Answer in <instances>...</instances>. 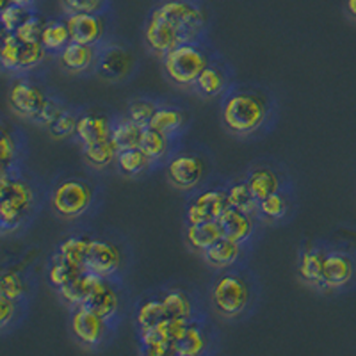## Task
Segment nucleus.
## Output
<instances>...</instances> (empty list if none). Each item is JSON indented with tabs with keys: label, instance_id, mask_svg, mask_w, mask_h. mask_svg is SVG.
Returning <instances> with one entry per match:
<instances>
[{
	"label": "nucleus",
	"instance_id": "f257e3e1",
	"mask_svg": "<svg viewBox=\"0 0 356 356\" xmlns=\"http://www.w3.org/2000/svg\"><path fill=\"white\" fill-rule=\"evenodd\" d=\"M222 123L230 132L248 136L264 125L267 104L262 97L250 91H235L222 104Z\"/></svg>",
	"mask_w": 356,
	"mask_h": 356
},
{
	"label": "nucleus",
	"instance_id": "f03ea898",
	"mask_svg": "<svg viewBox=\"0 0 356 356\" xmlns=\"http://www.w3.org/2000/svg\"><path fill=\"white\" fill-rule=\"evenodd\" d=\"M155 11L166 18L180 43H196L207 29V9L200 0H161Z\"/></svg>",
	"mask_w": 356,
	"mask_h": 356
},
{
	"label": "nucleus",
	"instance_id": "7ed1b4c3",
	"mask_svg": "<svg viewBox=\"0 0 356 356\" xmlns=\"http://www.w3.org/2000/svg\"><path fill=\"white\" fill-rule=\"evenodd\" d=\"M0 221L2 228L8 232L20 227L25 216L31 212L34 203V191L25 180L11 173V170H2L0 177Z\"/></svg>",
	"mask_w": 356,
	"mask_h": 356
},
{
	"label": "nucleus",
	"instance_id": "20e7f679",
	"mask_svg": "<svg viewBox=\"0 0 356 356\" xmlns=\"http://www.w3.org/2000/svg\"><path fill=\"white\" fill-rule=\"evenodd\" d=\"M168 79L177 86H193L209 66V57L196 43H182L162 56Z\"/></svg>",
	"mask_w": 356,
	"mask_h": 356
},
{
	"label": "nucleus",
	"instance_id": "39448f33",
	"mask_svg": "<svg viewBox=\"0 0 356 356\" xmlns=\"http://www.w3.org/2000/svg\"><path fill=\"white\" fill-rule=\"evenodd\" d=\"M211 300L221 316L237 317L246 310L251 300L250 285L237 273H222L212 285Z\"/></svg>",
	"mask_w": 356,
	"mask_h": 356
},
{
	"label": "nucleus",
	"instance_id": "423d86ee",
	"mask_svg": "<svg viewBox=\"0 0 356 356\" xmlns=\"http://www.w3.org/2000/svg\"><path fill=\"white\" fill-rule=\"evenodd\" d=\"M93 203V189L84 180L66 178L56 186L52 193L54 211L63 218L75 219L88 212Z\"/></svg>",
	"mask_w": 356,
	"mask_h": 356
},
{
	"label": "nucleus",
	"instance_id": "0eeeda50",
	"mask_svg": "<svg viewBox=\"0 0 356 356\" xmlns=\"http://www.w3.org/2000/svg\"><path fill=\"white\" fill-rule=\"evenodd\" d=\"M70 328L79 344L86 348H97L106 340L107 332H109V321L98 316L97 312L86 305H79V307H73Z\"/></svg>",
	"mask_w": 356,
	"mask_h": 356
},
{
	"label": "nucleus",
	"instance_id": "6e6552de",
	"mask_svg": "<svg viewBox=\"0 0 356 356\" xmlns=\"http://www.w3.org/2000/svg\"><path fill=\"white\" fill-rule=\"evenodd\" d=\"M47 100H49V97L43 93V89L27 81V79H18V81L13 82L11 89H9L11 109L20 116L31 118L34 122L43 111Z\"/></svg>",
	"mask_w": 356,
	"mask_h": 356
},
{
	"label": "nucleus",
	"instance_id": "1a4fd4ad",
	"mask_svg": "<svg viewBox=\"0 0 356 356\" xmlns=\"http://www.w3.org/2000/svg\"><path fill=\"white\" fill-rule=\"evenodd\" d=\"M84 267L86 271L93 273V275L102 276V278H111L122 267V251L118 250L116 244L113 243L91 239Z\"/></svg>",
	"mask_w": 356,
	"mask_h": 356
},
{
	"label": "nucleus",
	"instance_id": "9d476101",
	"mask_svg": "<svg viewBox=\"0 0 356 356\" xmlns=\"http://www.w3.org/2000/svg\"><path fill=\"white\" fill-rule=\"evenodd\" d=\"M205 164L200 155L178 154L168 164V178L177 189L191 191L202 182Z\"/></svg>",
	"mask_w": 356,
	"mask_h": 356
},
{
	"label": "nucleus",
	"instance_id": "9b49d317",
	"mask_svg": "<svg viewBox=\"0 0 356 356\" xmlns=\"http://www.w3.org/2000/svg\"><path fill=\"white\" fill-rule=\"evenodd\" d=\"M72 41L97 44L106 33V18L102 13H73L65 18Z\"/></svg>",
	"mask_w": 356,
	"mask_h": 356
},
{
	"label": "nucleus",
	"instance_id": "f8f14e48",
	"mask_svg": "<svg viewBox=\"0 0 356 356\" xmlns=\"http://www.w3.org/2000/svg\"><path fill=\"white\" fill-rule=\"evenodd\" d=\"M355 275V264L346 253L333 251L326 255L323 271V282L319 287L323 289H340L348 285Z\"/></svg>",
	"mask_w": 356,
	"mask_h": 356
},
{
	"label": "nucleus",
	"instance_id": "ddd939ff",
	"mask_svg": "<svg viewBox=\"0 0 356 356\" xmlns=\"http://www.w3.org/2000/svg\"><path fill=\"white\" fill-rule=\"evenodd\" d=\"M59 63L63 68L72 73L88 72L98 63L97 49H95V44L72 41L59 52Z\"/></svg>",
	"mask_w": 356,
	"mask_h": 356
},
{
	"label": "nucleus",
	"instance_id": "4468645a",
	"mask_svg": "<svg viewBox=\"0 0 356 356\" xmlns=\"http://www.w3.org/2000/svg\"><path fill=\"white\" fill-rule=\"evenodd\" d=\"M106 278L102 276L93 275V273L84 271L79 276H75L73 280H70L68 284H65L63 287L57 289L59 296L72 307H79V305H84L86 301L91 298L95 291L98 289V285L102 284Z\"/></svg>",
	"mask_w": 356,
	"mask_h": 356
},
{
	"label": "nucleus",
	"instance_id": "2eb2a0df",
	"mask_svg": "<svg viewBox=\"0 0 356 356\" xmlns=\"http://www.w3.org/2000/svg\"><path fill=\"white\" fill-rule=\"evenodd\" d=\"M134 66V56L120 47H109L100 54L97 68L100 75L107 79H123Z\"/></svg>",
	"mask_w": 356,
	"mask_h": 356
},
{
	"label": "nucleus",
	"instance_id": "dca6fc26",
	"mask_svg": "<svg viewBox=\"0 0 356 356\" xmlns=\"http://www.w3.org/2000/svg\"><path fill=\"white\" fill-rule=\"evenodd\" d=\"M113 122L104 114H82L79 118L77 136L82 145H93V143L109 141L113 136Z\"/></svg>",
	"mask_w": 356,
	"mask_h": 356
},
{
	"label": "nucleus",
	"instance_id": "f3484780",
	"mask_svg": "<svg viewBox=\"0 0 356 356\" xmlns=\"http://www.w3.org/2000/svg\"><path fill=\"white\" fill-rule=\"evenodd\" d=\"M218 221L221 225L222 237L235 241V243H246L251 234H253V218H251V214H246V212L234 209V207H228L227 212Z\"/></svg>",
	"mask_w": 356,
	"mask_h": 356
},
{
	"label": "nucleus",
	"instance_id": "a211bd4d",
	"mask_svg": "<svg viewBox=\"0 0 356 356\" xmlns=\"http://www.w3.org/2000/svg\"><path fill=\"white\" fill-rule=\"evenodd\" d=\"M241 255H243V244L227 239V237H221L203 251L205 262L216 269H228L241 259Z\"/></svg>",
	"mask_w": 356,
	"mask_h": 356
},
{
	"label": "nucleus",
	"instance_id": "6ab92c4d",
	"mask_svg": "<svg viewBox=\"0 0 356 356\" xmlns=\"http://www.w3.org/2000/svg\"><path fill=\"white\" fill-rule=\"evenodd\" d=\"M84 305L111 323L120 310V296H118L116 289L111 285L109 278H106Z\"/></svg>",
	"mask_w": 356,
	"mask_h": 356
},
{
	"label": "nucleus",
	"instance_id": "aec40b11",
	"mask_svg": "<svg viewBox=\"0 0 356 356\" xmlns=\"http://www.w3.org/2000/svg\"><path fill=\"white\" fill-rule=\"evenodd\" d=\"M207 346H209V337H207L205 328L193 319L187 323L184 332L175 342L178 356H198L205 353Z\"/></svg>",
	"mask_w": 356,
	"mask_h": 356
},
{
	"label": "nucleus",
	"instance_id": "412c9836",
	"mask_svg": "<svg viewBox=\"0 0 356 356\" xmlns=\"http://www.w3.org/2000/svg\"><path fill=\"white\" fill-rule=\"evenodd\" d=\"M222 237V230L219 221H203L198 225H187L186 241L193 250L205 251L211 248L216 241Z\"/></svg>",
	"mask_w": 356,
	"mask_h": 356
},
{
	"label": "nucleus",
	"instance_id": "4be33fe9",
	"mask_svg": "<svg viewBox=\"0 0 356 356\" xmlns=\"http://www.w3.org/2000/svg\"><path fill=\"white\" fill-rule=\"evenodd\" d=\"M193 203L198 207L205 221H218V219L227 212L228 207H230L227 191L219 189L203 191V193H200V195L193 200Z\"/></svg>",
	"mask_w": 356,
	"mask_h": 356
},
{
	"label": "nucleus",
	"instance_id": "5701e85b",
	"mask_svg": "<svg viewBox=\"0 0 356 356\" xmlns=\"http://www.w3.org/2000/svg\"><path fill=\"white\" fill-rule=\"evenodd\" d=\"M248 184L257 200H264L282 191V180L271 168H257L248 177Z\"/></svg>",
	"mask_w": 356,
	"mask_h": 356
},
{
	"label": "nucleus",
	"instance_id": "b1692460",
	"mask_svg": "<svg viewBox=\"0 0 356 356\" xmlns=\"http://www.w3.org/2000/svg\"><path fill=\"white\" fill-rule=\"evenodd\" d=\"M143 130H145V127L127 118V120L114 123L111 141L114 143L118 152L130 150V148H139L143 138Z\"/></svg>",
	"mask_w": 356,
	"mask_h": 356
},
{
	"label": "nucleus",
	"instance_id": "393cba45",
	"mask_svg": "<svg viewBox=\"0 0 356 356\" xmlns=\"http://www.w3.org/2000/svg\"><path fill=\"white\" fill-rule=\"evenodd\" d=\"M326 255L328 253H324L319 248H308V250L303 251V255H301L300 260V276L305 282L321 285Z\"/></svg>",
	"mask_w": 356,
	"mask_h": 356
},
{
	"label": "nucleus",
	"instance_id": "a878e982",
	"mask_svg": "<svg viewBox=\"0 0 356 356\" xmlns=\"http://www.w3.org/2000/svg\"><path fill=\"white\" fill-rule=\"evenodd\" d=\"M44 50L50 54H59L66 44L72 43V34L66 20H50L44 24L43 36H41Z\"/></svg>",
	"mask_w": 356,
	"mask_h": 356
},
{
	"label": "nucleus",
	"instance_id": "bb28decb",
	"mask_svg": "<svg viewBox=\"0 0 356 356\" xmlns=\"http://www.w3.org/2000/svg\"><path fill=\"white\" fill-rule=\"evenodd\" d=\"M184 123H186L184 111L177 109V107H157L148 127L161 130L166 136L173 138L175 134H178L184 129Z\"/></svg>",
	"mask_w": 356,
	"mask_h": 356
},
{
	"label": "nucleus",
	"instance_id": "cd10ccee",
	"mask_svg": "<svg viewBox=\"0 0 356 356\" xmlns=\"http://www.w3.org/2000/svg\"><path fill=\"white\" fill-rule=\"evenodd\" d=\"M164 319H168V312L164 303H162V298H148V300L139 303L138 312H136L139 332L154 328V326L161 324Z\"/></svg>",
	"mask_w": 356,
	"mask_h": 356
},
{
	"label": "nucleus",
	"instance_id": "c85d7f7f",
	"mask_svg": "<svg viewBox=\"0 0 356 356\" xmlns=\"http://www.w3.org/2000/svg\"><path fill=\"white\" fill-rule=\"evenodd\" d=\"M152 159L141 148H130V150L118 152L116 166L127 177H138L145 173L152 166Z\"/></svg>",
	"mask_w": 356,
	"mask_h": 356
},
{
	"label": "nucleus",
	"instance_id": "c756f323",
	"mask_svg": "<svg viewBox=\"0 0 356 356\" xmlns=\"http://www.w3.org/2000/svg\"><path fill=\"white\" fill-rule=\"evenodd\" d=\"M139 148L152 161H162L170 154V136H166V134L157 129H152V127H145Z\"/></svg>",
	"mask_w": 356,
	"mask_h": 356
},
{
	"label": "nucleus",
	"instance_id": "7c9ffc66",
	"mask_svg": "<svg viewBox=\"0 0 356 356\" xmlns=\"http://www.w3.org/2000/svg\"><path fill=\"white\" fill-rule=\"evenodd\" d=\"M86 269L82 266L75 262H70L68 259L61 257L59 253H56L52 259V264L49 267V282L56 289L63 287L65 284H68L70 280H73L75 276H79L81 273H84Z\"/></svg>",
	"mask_w": 356,
	"mask_h": 356
},
{
	"label": "nucleus",
	"instance_id": "2f4dec72",
	"mask_svg": "<svg viewBox=\"0 0 356 356\" xmlns=\"http://www.w3.org/2000/svg\"><path fill=\"white\" fill-rule=\"evenodd\" d=\"M228 203L234 209H239V211L246 212V214H257L259 212V200L253 196L250 189V184L246 182H235L232 184L227 189Z\"/></svg>",
	"mask_w": 356,
	"mask_h": 356
},
{
	"label": "nucleus",
	"instance_id": "473e14b6",
	"mask_svg": "<svg viewBox=\"0 0 356 356\" xmlns=\"http://www.w3.org/2000/svg\"><path fill=\"white\" fill-rule=\"evenodd\" d=\"M195 86L198 88L200 93L205 95V97H218V95H221L227 89V75L218 66L209 65L200 73Z\"/></svg>",
	"mask_w": 356,
	"mask_h": 356
},
{
	"label": "nucleus",
	"instance_id": "72a5a7b5",
	"mask_svg": "<svg viewBox=\"0 0 356 356\" xmlns=\"http://www.w3.org/2000/svg\"><path fill=\"white\" fill-rule=\"evenodd\" d=\"M84 157L86 161L95 168H107L109 164L116 162L118 148L111 141L93 143V145H84Z\"/></svg>",
	"mask_w": 356,
	"mask_h": 356
},
{
	"label": "nucleus",
	"instance_id": "f704fd0d",
	"mask_svg": "<svg viewBox=\"0 0 356 356\" xmlns=\"http://www.w3.org/2000/svg\"><path fill=\"white\" fill-rule=\"evenodd\" d=\"M162 303L166 307L168 317H180V319H193V303L186 292L171 289L161 296Z\"/></svg>",
	"mask_w": 356,
	"mask_h": 356
},
{
	"label": "nucleus",
	"instance_id": "c9c22d12",
	"mask_svg": "<svg viewBox=\"0 0 356 356\" xmlns=\"http://www.w3.org/2000/svg\"><path fill=\"white\" fill-rule=\"evenodd\" d=\"M34 15H38L34 6L11 4L2 8V11H0V20H2L4 33H17L18 29H20L25 22L31 20Z\"/></svg>",
	"mask_w": 356,
	"mask_h": 356
},
{
	"label": "nucleus",
	"instance_id": "e433bc0d",
	"mask_svg": "<svg viewBox=\"0 0 356 356\" xmlns=\"http://www.w3.org/2000/svg\"><path fill=\"white\" fill-rule=\"evenodd\" d=\"M20 49L22 41L15 33H4L2 36V50H0V63L4 70L20 72Z\"/></svg>",
	"mask_w": 356,
	"mask_h": 356
},
{
	"label": "nucleus",
	"instance_id": "4c0bfd02",
	"mask_svg": "<svg viewBox=\"0 0 356 356\" xmlns=\"http://www.w3.org/2000/svg\"><path fill=\"white\" fill-rule=\"evenodd\" d=\"M89 244H91V239H88V237H68V239H65L59 244L57 253L61 257H65V259H68L70 262H75L79 264V266L84 267Z\"/></svg>",
	"mask_w": 356,
	"mask_h": 356
},
{
	"label": "nucleus",
	"instance_id": "58836bf2",
	"mask_svg": "<svg viewBox=\"0 0 356 356\" xmlns=\"http://www.w3.org/2000/svg\"><path fill=\"white\" fill-rule=\"evenodd\" d=\"M289 211V200L285 196V193L278 191L275 195L267 196V198L260 200L259 202V212L266 219H271V221H276V219L285 218Z\"/></svg>",
	"mask_w": 356,
	"mask_h": 356
},
{
	"label": "nucleus",
	"instance_id": "ea45409f",
	"mask_svg": "<svg viewBox=\"0 0 356 356\" xmlns=\"http://www.w3.org/2000/svg\"><path fill=\"white\" fill-rule=\"evenodd\" d=\"M79 118L81 116H79L77 113L65 109L49 125L50 134H52L54 138H57V139H66V138H70V136H75V134H77Z\"/></svg>",
	"mask_w": 356,
	"mask_h": 356
},
{
	"label": "nucleus",
	"instance_id": "a19ab883",
	"mask_svg": "<svg viewBox=\"0 0 356 356\" xmlns=\"http://www.w3.org/2000/svg\"><path fill=\"white\" fill-rule=\"evenodd\" d=\"M27 292L25 282L17 271H6L0 280V296H6L13 301H20Z\"/></svg>",
	"mask_w": 356,
	"mask_h": 356
},
{
	"label": "nucleus",
	"instance_id": "79ce46f5",
	"mask_svg": "<svg viewBox=\"0 0 356 356\" xmlns=\"http://www.w3.org/2000/svg\"><path fill=\"white\" fill-rule=\"evenodd\" d=\"M44 54H47V50H44V47L41 41H36V43H27V41H22L20 70L36 68V66L44 59Z\"/></svg>",
	"mask_w": 356,
	"mask_h": 356
},
{
	"label": "nucleus",
	"instance_id": "37998d69",
	"mask_svg": "<svg viewBox=\"0 0 356 356\" xmlns=\"http://www.w3.org/2000/svg\"><path fill=\"white\" fill-rule=\"evenodd\" d=\"M155 111H157V106H155L154 102L138 98V100H134L129 106V120H132V122L139 123L143 127H148Z\"/></svg>",
	"mask_w": 356,
	"mask_h": 356
},
{
	"label": "nucleus",
	"instance_id": "c03bdc74",
	"mask_svg": "<svg viewBox=\"0 0 356 356\" xmlns=\"http://www.w3.org/2000/svg\"><path fill=\"white\" fill-rule=\"evenodd\" d=\"M111 0H61V6L68 15L73 13H104Z\"/></svg>",
	"mask_w": 356,
	"mask_h": 356
},
{
	"label": "nucleus",
	"instance_id": "a18cd8bd",
	"mask_svg": "<svg viewBox=\"0 0 356 356\" xmlns=\"http://www.w3.org/2000/svg\"><path fill=\"white\" fill-rule=\"evenodd\" d=\"M44 24H47V22H43V18H41L40 15H34V17L29 22H25L15 34L18 36V40L27 41V43H36V41H41Z\"/></svg>",
	"mask_w": 356,
	"mask_h": 356
},
{
	"label": "nucleus",
	"instance_id": "49530a36",
	"mask_svg": "<svg viewBox=\"0 0 356 356\" xmlns=\"http://www.w3.org/2000/svg\"><path fill=\"white\" fill-rule=\"evenodd\" d=\"M17 155L18 148L17 141H15V136L8 129H4L2 130V168L9 170V166H15Z\"/></svg>",
	"mask_w": 356,
	"mask_h": 356
},
{
	"label": "nucleus",
	"instance_id": "de8ad7c7",
	"mask_svg": "<svg viewBox=\"0 0 356 356\" xmlns=\"http://www.w3.org/2000/svg\"><path fill=\"white\" fill-rule=\"evenodd\" d=\"M63 111H65V107H63L59 102L54 100V98H49V100H47V104H44L43 111H41V114L38 116L36 122L43 123V125L49 127L50 123H52L54 120H56V118L63 113Z\"/></svg>",
	"mask_w": 356,
	"mask_h": 356
},
{
	"label": "nucleus",
	"instance_id": "09e8293b",
	"mask_svg": "<svg viewBox=\"0 0 356 356\" xmlns=\"http://www.w3.org/2000/svg\"><path fill=\"white\" fill-rule=\"evenodd\" d=\"M15 312H17V301L0 296V324L2 326H8L9 321L15 317Z\"/></svg>",
	"mask_w": 356,
	"mask_h": 356
},
{
	"label": "nucleus",
	"instance_id": "8fccbe9b",
	"mask_svg": "<svg viewBox=\"0 0 356 356\" xmlns=\"http://www.w3.org/2000/svg\"><path fill=\"white\" fill-rule=\"evenodd\" d=\"M11 4H18V6H34L36 4V0H2V8L6 6H11Z\"/></svg>",
	"mask_w": 356,
	"mask_h": 356
},
{
	"label": "nucleus",
	"instance_id": "3c124183",
	"mask_svg": "<svg viewBox=\"0 0 356 356\" xmlns=\"http://www.w3.org/2000/svg\"><path fill=\"white\" fill-rule=\"evenodd\" d=\"M346 11L349 17L356 20V0H346Z\"/></svg>",
	"mask_w": 356,
	"mask_h": 356
}]
</instances>
